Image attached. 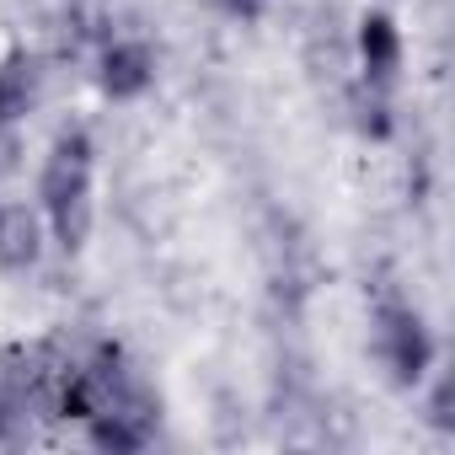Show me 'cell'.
Wrapping results in <instances>:
<instances>
[{"instance_id":"6da1fadb","label":"cell","mask_w":455,"mask_h":455,"mask_svg":"<svg viewBox=\"0 0 455 455\" xmlns=\"http://www.w3.org/2000/svg\"><path fill=\"white\" fill-rule=\"evenodd\" d=\"M38 214L49 225V247L81 258L97 225V140L86 124H65L38 166Z\"/></svg>"},{"instance_id":"7a4b0ae2","label":"cell","mask_w":455,"mask_h":455,"mask_svg":"<svg viewBox=\"0 0 455 455\" xmlns=\"http://www.w3.org/2000/svg\"><path fill=\"white\" fill-rule=\"evenodd\" d=\"M402 70H407V38L386 6H370L354 28V124L359 134L391 140Z\"/></svg>"},{"instance_id":"3957f363","label":"cell","mask_w":455,"mask_h":455,"mask_svg":"<svg viewBox=\"0 0 455 455\" xmlns=\"http://www.w3.org/2000/svg\"><path fill=\"white\" fill-rule=\"evenodd\" d=\"M81 428H86V439H92L102 455H140V450L156 439V428H161V396L124 364V370L108 380L97 412H92Z\"/></svg>"},{"instance_id":"277c9868","label":"cell","mask_w":455,"mask_h":455,"mask_svg":"<svg viewBox=\"0 0 455 455\" xmlns=\"http://www.w3.org/2000/svg\"><path fill=\"white\" fill-rule=\"evenodd\" d=\"M375 354H380V364H386V375H391L396 391H418L434 375V359H439L428 316L412 300L386 295L375 306Z\"/></svg>"},{"instance_id":"5b68a950","label":"cell","mask_w":455,"mask_h":455,"mask_svg":"<svg viewBox=\"0 0 455 455\" xmlns=\"http://www.w3.org/2000/svg\"><path fill=\"white\" fill-rule=\"evenodd\" d=\"M97 92L108 102H140L150 86H156V49L145 38H129V33H113L102 38L97 49Z\"/></svg>"},{"instance_id":"8992f818","label":"cell","mask_w":455,"mask_h":455,"mask_svg":"<svg viewBox=\"0 0 455 455\" xmlns=\"http://www.w3.org/2000/svg\"><path fill=\"white\" fill-rule=\"evenodd\" d=\"M49 252V225L38 204L0 198V274H33Z\"/></svg>"},{"instance_id":"52a82bcc","label":"cell","mask_w":455,"mask_h":455,"mask_svg":"<svg viewBox=\"0 0 455 455\" xmlns=\"http://www.w3.org/2000/svg\"><path fill=\"white\" fill-rule=\"evenodd\" d=\"M44 102V60L33 49H12L0 60V129H17Z\"/></svg>"},{"instance_id":"ba28073f","label":"cell","mask_w":455,"mask_h":455,"mask_svg":"<svg viewBox=\"0 0 455 455\" xmlns=\"http://www.w3.org/2000/svg\"><path fill=\"white\" fill-rule=\"evenodd\" d=\"M428 418H434V428H450L455 418H450V375L439 370L434 375V396H428Z\"/></svg>"},{"instance_id":"9c48e42d","label":"cell","mask_w":455,"mask_h":455,"mask_svg":"<svg viewBox=\"0 0 455 455\" xmlns=\"http://www.w3.org/2000/svg\"><path fill=\"white\" fill-rule=\"evenodd\" d=\"M12 418H17V402H12V391H6V380H0V444L12 439Z\"/></svg>"},{"instance_id":"30bf717a","label":"cell","mask_w":455,"mask_h":455,"mask_svg":"<svg viewBox=\"0 0 455 455\" xmlns=\"http://www.w3.org/2000/svg\"><path fill=\"white\" fill-rule=\"evenodd\" d=\"M225 12H231V17H242V22H258L263 0H225Z\"/></svg>"}]
</instances>
